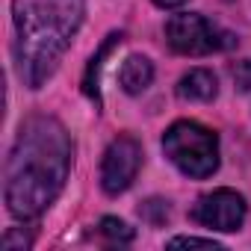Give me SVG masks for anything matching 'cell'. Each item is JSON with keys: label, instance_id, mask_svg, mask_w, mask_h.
<instances>
[{"label": "cell", "instance_id": "1", "mask_svg": "<svg viewBox=\"0 0 251 251\" xmlns=\"http://www.w3.org/2000/svg\"><path fill=\"white\" fill-rule=\"evenodd\" d=\"M71 136L53 115H30L21 121L6 157L3 198L15 219H39L62 192L71 172Z\"/></svg>", "mask_w": 251, "mask_h": 251}, {"label": "cell", "instance_id": "2", "mask_svg": "<svg viewBox=\"0 0 251 251\" xmlns=\"http://www.w3.org/2000/svg\"><path fill=\"white\" fill-rule=\"evenodd\" d=\"M86 15V0H12V50L18 77L39 89L56 71Z\"/></svg>", "mask_w": 251, "mask_h": 251}, {"label": "cell", "instance_id": "3", "mask_svg": "<svg viewBox=\"0 0 251 251\" xmlns=\"http://www.w3.org/2000/svg\"><path fill=\"white\" fill-rule=\"evenodd\" d=\"M166 157L186 177H210L219 169V136L198 121H175L163 133Z\"/></svg>", "mask_w": 251, "mask_h": 251}, {"label": "cell", "instance_id": "4", "mask_svg": "<svg viewBox=\"0 0 251 251\" xmlns=\"http://www.w3.org/2000/svg\"><path fill=\"white\" fill-rule=\"evenodd\" d=\"M166 42L175 53L207 56V53L227 50L233 45V36L198 12H180V15H172L166 21Z\"/></svg>", "mask_w": 251, "mask_h": 251}, {"label": "cell", "instance_id": "5", "mask_svg": "<svg viewBox=\"0 0 251 251\" xmlns=\"http://www.w3.org/2000/svg\"><path fill=\"white\" fill-rule=\"evenodd\" d=\"M142 166V145L133 136H118L109 142L103 163H100V186L106 195H121L130 189Z\"/></svg>", "mask_w": 251, "mask_h": 251}, {"label": "cell", "instance_id": "6", "mask_svg": "<svg viewBox=\"0 0 251 251\" xmlns=\"http://www.w3.org/2000/svg\"><path fill=\"white\" fill-rule=\"evenodd\" d=\"M192 219L213 230H239L245 222V198L233 189H213L195 201Z\"/></svg>", "mask_w": 251, "mask_h": 251}, {"label": "cell", "instance_id": "7", "mask_svg": "<svg viewBox=\"0 0 251 251\" xmlns=\"http://www.w3.org/2000/svg\"><path fill=\"white\" fill-rule=\"evenodd\" d=\"M154 80V62L142 53H130L118 68V83L127 95H142Z\"/></svg>", "mask_w": 251, "mask_h": 251}, {"label": "cell", "instance_id": "8", "mask_svg": "<svg viewBox=\"0 0 251 251\" xmlns=\"http://www.w3.org/2000/svg\"><path fill=\"white\" fill-rule=\"evenodd\" d=\"M219 92V83H216V74L207 71V68H192L180 77L177 83V95L183 100H195V103H207L213 100Z\"/></svg>", "mask_w": 251, "mask_h": 251}, {"label": "cell", "instance_id": "9", "mask_svg": "<svg viewBox=\"0 0 251 251\" xmlns=\"http://www.w3.org/2000/svg\"><path fill=\"white\" fill-rule=\"evenodd\" d=\"M121 39H124L121 33H109V36H106V42L98 48V53L89 59V68H86V77H83V89H86V95H89V98H92L98 106H100V89H98V80H100L103 59H106V53H109V50H112V48H115Z\"/></svg>", "mask_w": 251, "mask_h": 251}, {"label": "cell", "instance_id": "10", "mask_svg": "<svg viewBox=\"0 0 251 251\" xmlns=\"http://www.w3.org/2000/svg\"><path fill=\"white\" fill-rule=\"evenodd\" d=\"M100 236L106 239V242H112V245H124V242H130L133 239V230L124 225L121 219H112V216H106V219H100Z\"/></svg>", "mask_w": 251, "mask_h": 251}, {"label": "cell", "instance_id": "11", "mask_svg": "<svg viewBox=\"0 0 251 251\" xmlns=\"http://www.w3.org/2000/svg\"><path fill=\"white\" fill-rule=\"evenodd\" d=\"M180 245H186V248H222V242H216L213 236H172L169 239V248H180Z\"/></svg>", "mask_w": 251, "mask_h": 251}, {"label": "cell", "instance_id": "12", "mask_svg": "<svg viewBox=\"0 0 251 251\" xmlns=\"http://www.w3.org/2000/svg\"><path fill=\"white\" fill-rule=\"evenodd\" d=\"M30 242H33V239H30V236H21L18 230H6V236H3V248H6V251H15V248L24 251V248H30Z\"/></svg>", "mask_w": 251, "mask_h": 251}, {"label": "cell", "instance_id": "13", "mask_svg": "<svg viewBox=\"0 0 251 251\" xmlns=\"http://www.w3.org/2000/svg\"><path fill=\"white\" fill-rule=\"evenodd\" d=\"M233 80H236V86H239L242 92L251 89V59H248V62H239V65L233 68Z\"/></svg>", "mask_w": 251, "mask_h": 251}, {"label": "cell", "instance_id": "14", "mask_svg": "<svg viewBox=\"0 0 251 251\" xmlns=\"http://www.w3.org/2000/svg\"><path fill=\"white\" fill-rule=\"evenodd\" d=\"M154 3H157L160 9H177L180 3H186V0H154Z\"/></svg>", "mask_w": 251, "mask_h": 251}]
</instances>
